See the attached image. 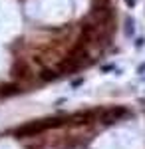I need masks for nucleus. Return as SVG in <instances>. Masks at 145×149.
<instances>
[{
  "label": "nucleus",
  "mask_w": 145,
  "mask_h": 149,
  "mask_svg": "<svg viewBox=\"0 0 145 149\" xmlns=\"http://www.w3.org/2000/svg\"><path fill=\"white\" fill-rule=\"evenodd\" d=\"M48 127H46V121L44 119H40V121H30V123H24L20 125L16 131H14V135L18 139H24V137H36V135H40L42 131H46Z\"/></svg>",
  "instance_id": "1"
},
{
  "label": "nucleus",
  "mask_w": 145,
  "mask_h": 149,
  "mask_svg": "<svg viewBox=\"0 0 145 149\" xmlns=\"http://www.w3.org/2000/svg\"><path fill=\"white\" fill-rule=\"evenodd\" d=\"M91 16H93L96 24H100V26H109L113 22V10L107 4H96L91 8Z\"/></svg>",
  "instance_id": "2"
},
{
  "label": "nucleus",
  "mask_w": 145,
  "mask_h": 149,
  "mask_svg": "<svg viewBox=\"0 0 145 149\" xmlns=\"http://www.w3.org/2000/svg\"><path fill=\"white\" fill-rule=\"evenodd\" d=\"M100 40H101V26L100 24H84L82 26V38H79V42L98 44Z\"/></svg>",
  "instance_id": "3"
},
{
  "label": "nucleus",
  "mask_w": 145,
  "mask_h": 149,
  "mask_svg": "<svg viewBox=\"0 0 145 149\" xmlns=\"http://www.w3.org/2000/svg\"><path fill=\"white\" fill-rule=\"evenodd\" d=\"M66 60H70L76 68H82V66L89 64V54H88V50H86V46H84V42H79L78 46L68 54Z\"/></svg>",
  "instance_id": "4"
},
{
  "label": "nucleus",
  "mask_w": 145,
  "mask_h": 149,
  "mask_svg": "<svg viewBox=\"0 0 145 149\" xmlns=\"http://www.w3.org/2000/svg\"><path fill=\"white\" fill-rule=\"evenodd\" d=\"M127 113V109L125 107H121V105H115V107H107V109H101L100 113V119L105 123V125H112V123H115V121H119L123 115Z\"/></svg>",
  "instance_id": "5"
},
{
  "label": "nucleus",
  "mask_w": 145,
  "mask_h": 149,
  "mask_svg": "<svg viewBox=\"0 0 145 149\" xmlns=\"http://www.w3.org/2000/svg\"><path fill=\"white\" fill-rule=\"evenodd\" d=\"M96 111H78L72 117H68V123H74V125H84V123H91L96 119Z\"/></svg>",
  "instance_id": "6"
},
{
  "label": "nucleus",
  "mask_w": 145,
  "mask_h": 149,
  "mask_svg": "<svg viewBox=\"0 0 145 149\" xmlns=\"http://www.w3.org/2000/svg\"><path fill=\"white\" fill-rule=\"evenodd\" d=\"M30 74H32V72L28 68V64H24V62H16L14 68H12V76L18 78V80H28Z\"/></svg>",
  "instance_id": "7"
},
{
  "label": "nucleus",
  "mask_w": 145,
  "mask_h": 149,
  "mask_svg": "<svg viewBox=\"0 0 145 149\" xmlns=\"http://www.w3.org/2000/svg\"><path fill=\"white\" fill-rule=\"evenodd\" d=\"M20 86H16V84H4L2 88H0V95L2 97H10V95H16V93H20Z\"/></svg>",
  "instance_id": "8"
},
{
  "label": "nucleus",
  "mask_w": 145,
  "mask_h": 149,
  "mask_svg": "<svg viewBox=\"0 0 145 149\" xmlns=\"http://www.w3.org/2000/svg\"><path fill=\"white\" fill-rule=\"evenodd\" d=\"M58 78H60L58 70H42L40 72V80H44V81H52V80H58Z\"/></svg>",
  "instance_id": "9"
},
{
  "label": "nucleus",
  "mask_w": 145,
  "mask_h": 149,
  "mask_svg": "<svg viewBox=\"0 0 145 149\" xmlns=\"http://www.w3.org/2000/svg\"><path fill=\"white\" fill-rule=\"evenodd\" d=\"M82 84H84V80H82V78H78V80L72 81V86H74V88H78V86H82Z\"/></svg>",
  "instance_id": "10"
},
{
  "label": "nucleus",
  "mask_w": 145,
  "mask_h": 149,
  "mask_svg": "<svg viewBox=\"0 0 145 149\" xmlns=\"http://www.w3.org/2000/svg\"><path fill=\"white\" fill-rule=\"evenodd\" d=\"M101 70H103V72H112V70H115V66H109V64H107V66H103Z\"/></svg>",
  "instance_id": "11"
},
{
  "label": "nucleus",
  "mask_w": 145,
  "mask_h": 149,
  "mask_svg": "<svg viewBox=\"0 0 145 149\" xmlns=\"http://www.w3.org/2000/svg\"><path fill=\"white\" fill-rule=\"evenodd\" d=\"M123 2H125L127 6H131V8H133V6H135V0H123Z\"/></svg>",
  "instance_id": "12"
}]
</instances>
